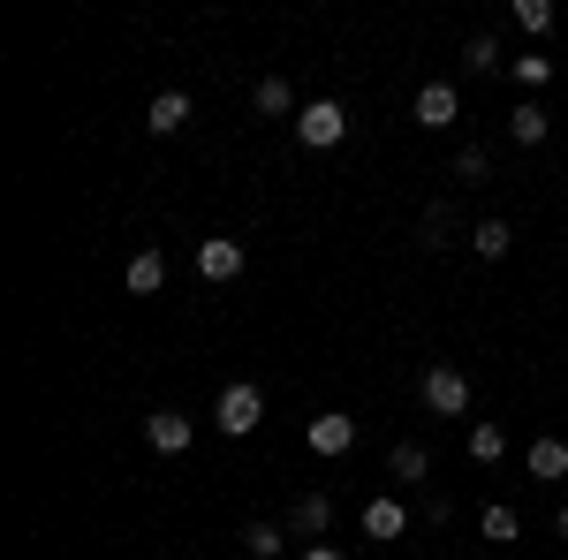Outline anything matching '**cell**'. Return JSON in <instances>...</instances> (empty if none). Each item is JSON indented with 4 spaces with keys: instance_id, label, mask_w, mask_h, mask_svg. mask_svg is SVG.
I'll return each instance as SVG.
<instances>
[{
    "instance_id": "17",
    "label": "cell",
    "mask_w": 568,
    "mask_h": 560,
    "mask_svg": "<svg viewBox=\"0 0 568 560\" xmlns=\"http://www.w3.org/2000/svg\"><path fill=\"white\" fill-rule=\"evenodd\" d=\"M508 77L524 84V99H538V84L554 77V61H546V53H516V61H508Z\"/></svg>"
},
{
    "instance_id": "23",
    "label": "cell",
    "mask_w": 568,
    "mask_h": 560,
    "mask_svg": "<svg viewBox=\"0 0 568 560\" xmlns=\"http://www.w3.org/2000/svg\"><path fill=\"white\" fill-rule=\"evenodd\" d=\"M470 69H508V61H500V45H493V39H470Z\"/></svg>"
},
{
    "instance_id": "7",
    "label": "cell",
    "mask_w": 568,
    "mask_h": 560,
    "mask_svg": "<svg viewBox=\"0 0 568 560\" xmlns=\"http://www.w3.org/2000/svg\"><path fill=\"white\" fill-rule=\"evenodd\" d=\"M311 447H318V455H349V447H356V425L342 417V409H326V417H311Z\"/></svg>"
},
{
    "instance_id": "20",
    "label": "cell",
    "mask_w": 568,
    "mask_h": 560,
    "mask_svg": "<svg viewBox=\"0 0 568 560\" xmlns=\"http://www.w3.org/2000/svg\"><path fill=\"white\" fill-rule=\"evenodd\" d=\"M516 23L538 39V31H554V8H546V0H516Z\"/></svg>"
},
{
    "instance_id": "3",
    "label": "cell",
    "mask_w": 568,
    "mask_h": 560,
    "mask_svg": "<svg viewBox=\"0 0 568 560\" xmlns=\"http://www.w3.org/2000/svg\"><path fill=\"white\" fill-rule=\"evenodd\" d=\"M425 401H433L439 417H463V409H470V371H463V364H433V371H425Z\"/></svg>"
},
{
    "instance_id": "24",
    "label": "cell",
    "mask_w": 568,
    "mask_h": 560,
    "mask_svg": "<svg viewBox=\"0 0 568 560\" xmlns=\"http://www.w3.org/2000/svg\"><path fill=\"white\" fill-rule=\"evenodd\" d=\"M304 560H349V553H342V546H311Z\"/></svg>"
},
{
    "instance_id": "10",
    "label": "cell",
    "mask_w": 568,
    "mask_h": 560,
    "mask_svg": "<svg viewBox=\"0 0 568 560\" xmlns=\"http://www.w3.org/2000/svg\"><path fill=\"white\" fill-rule=\"evenodd\" d=\"M326 522H334V500H326V492H304V500L288 508V530H296V538H318Z\"/></svg>"
},
{
    "instance_id": "4",
    "label": "cell",
    "mask_w": 568,
    "mask_h": 560,
    "mask_svg": "<svg viewBox=\"0 0 568 560\" xmlns=\"http://www.w3.org/2000/svg\"><path fill=\"white\" fill-rule=\"evenodd\" d=\"M197 273H205V281H235V273H243V243H235V235L197 243Z\"/></svg>"
},
{
    "instance_id": "25",
    "label": "cell",
    "mask_w": 568,
    "mask_h": 560,
    "mask_svg": "<svg viewBox=\"0 0 568 560\" xmlns=\"http://www.w3.org/2000/svg\"><path fill=\"white\" fill-rule=\"evenodd\" d=\"M554 530H561V538H568V508H561V516H554Z\"/></svg>"
},
{
    "instance_id": "13",
    "label": "cell",
    "mask_w": 568,
    "mask_h": 560,
    "mask_svg": "<svg viewBox=\"0 0 568 560\" xmlns=\"http://www.w3.org/2000/svg\"><path fill=\"white\" fill-rule=\"evenodd\" d=\"M470 251H478L485 265H493V258H508V251H516V235H508V220H478V227H470Z\"/></svg>"
},
{
    "instance_id": "14",
    "label": "cell",
    "mask_w": 568,
    "mask_h": 560,
    "mask_svg": "<svg viewBox=\"0 0 568 560\" xmlns=\"http://www.w3.org/2000/svg\"><path fill=\"white\" fill-rule=\"evenodd\" d=\"M130 288H136V296L168 288V251H136V258H130Z\"/></svg>"
},
{
    "instance_id": "16",
    "label": "cell",
    "mask_w": 568,
    "mask_h": 560,
    "mask_svg": "<svg viewBox=\"0 0 568 560\" xmlns=\"http://www.w3.org/2000/svg\"><path fill=\"white\" fill-rule=\"evenodd\" d=\"M243 553H251V560H281V553H288L281 522H251V530H243Z\"/></svg>"
},
{
    "instance_id": "11",
    "label": "cell",
    "mask_w": 568,
    "mask_h": 560,
    "mask_svg": "<svg viewBox=\"0 0 568 560\" xmlns=\"http://www.w3.org/2000/svg\"><path fill=\"white\" fill-rule=\"evenodd\" d=\"M530 477H546V485L568 477V439H554V431H546V439H530Z\"/></svg>"
},
{
    "instance_id": "6",
    "label": "cell",
    "mask_w": 568,
    "mask_h": 560,
    "mask_svg": "<svg viewBox=\"0 0 568 560\" xmlns=\"http://www.w3.org/2000/svg\"><path fill=\"white\" fill-rule=\"evenodd\" d=\"M402 530H409V508H402V500H372V508H364V538H372V546H394Z\"/></svg>"
},
{
    "instance_id": "18",
    "label": "cell",
    "mask_w": 568,
    "mask_h": 560,
    "mask_svg": "<svg viewBox=\"0 0 568 560\" xmlns=\"http://www.w3.org/2000/svg\"><path fill=\"white\" fill-rule=\"evenodd\" d=\"M478 530L493 538V546H516V538H524V522H516V508H485V516H478Z\"/></svg>"
},
{
    "instance_id": "21",
    "label": "cell",
    "mask_w": 568,
    "mask_h": 560,
    "mask_svg": "<svg viewBox=\"0 0 568 560\" xmlns=\"http://www.w3.org/2000/svg\"><path fill=\"white\" fill-rule=\"evenodd\" d=\"M258 114H288V84H281V77H265V84H258Z\"/></svg>"
},
{
    "instance_id": "19",
    "label": "cell",
    "mask_w": 568,
    "mask_h": 560,
    "mask_svg": "<svg viewBox=\"0 0 568 560\" xmlns=\"http://www.w3.org/2000/svg\"><path fill=\"white\" fill-rule=\"evenodd\" d=\"M508 455V431L500 425H470V462H500Z\"/></svg>"
},
{
    "instance_id": "5",
    "label": "cell",
    "mask_w": 568,
    "mask_h": 560,
    "mask_svg": "<svg viewBox=\"0 0 568 560\" xmlns=\"http://www.w3.org/2000/svg\"><path fill=\"white\" fill-rule=\"evenodd\" d=\"M144 447H152V455H182V447H190V417H182V409L144 417Z\"/></svg>"
},
{
    "instance_id": "12",
    "label": "cell",
    "mask_w": 568,
    "mask_h": 560,
    "mask_svg": "<svg viewBox=\"0 0 568 560\" xmlns=\"http://www.w3.org/2000/svg\"><path fill=\"white\" fill-rule=\"evenodd\" d=\"M546 130H554V114H546L538 99H524V106L508 114V136H516V144H546Z\"/></svg>"
},
{
    "instance_id": "2",
    "label": "cell",
    "mask_w": 568,
    "mask_h": 560,
    "mask_svg": "<svg viewBox=\"0 0 568 560\" xmlns=\"http://www.w3.org/2000/svg\"><path fill=\"white\" fill-rule=\"evenodd\" d=\"M296 136H304L311 152H326V144H342V136H349V114H342L334 99H311L304 114H296Z\"/></svg>"
},
{
    "instance_id": "9",
    "label": "cell",
    "mask_w": 568,
    "mask_h": 560,
    "mask_svg": "<svg viewBox=\"0 0 568 560\" xmlns=\"http://www.w3.org/2000/svg\"><path fill=\"white\" fill-rule=\"evenodd\" d=\"M182 122H190V91H160L152 114H144V130H152V136H175Z\"/></svg>"
},
{
    "instance_id": "15",
    "label": "cell",
    "mask_w": 568,
    "mask_h": 560,
    "mask_svg": "<svg viewBox=\"0 0 568 560\" xmlns=\"http://www.w3.org/2000/svg\"><path fill=\"white\" fill-rule=\"evenodd\" d=\"M387 462H394V477H402V485H425V477H433V455H425L417 439H402V447H394Z\"/></svg>"
},
{
    "instance_id": "22",
    "label": "cell",
    "mask_w": 568,
    "mask_h": 560,
    "mask_svg": "<svg viewBox=\"0 0 568 560\" xmlns=\"http://www.w3.org/2000/svg\"><path fill=\"white\" fill-rule=\"evenodd\" d=\"M485 167H493V160H485L478 144H470V152H455V182H485Z\"/></svg>"
},
{
    "instance_id": "8",
    "label": "cell",
    "mask_w": 568,
    "mask_h": 560,
    "mask_svg": "<svg viewBox=\"0 0 568 560\" xmlns=\"http://www.w3.org/2000/svg\"><path fill=\"white\" fill-rule=\"evenodd\" d=\"M455 114H463V99H455V84H425V91H417V122H425V130H447Z\"/></svg>"
},
{
    "instance_id": "1",
    "label": "cell",
    "mask_w": 568,
    "mask_h": 560,
    "mask_svg": "<svg viewBox=\"0 0 568 560\" xmlns=\"http://www.w3.org/2000/svg\"><path fill=\"white\" fill-rule=\"evenodd\" d=\"M213 417H220V431H227V439H251V431H258V417H265V394L251 387V379H227V387H220V401H213Z\"/></svg>"
}]
</instances>
